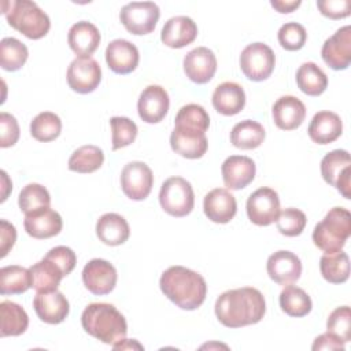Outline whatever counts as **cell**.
Masks as SVG:
<instances>
[{"mask_svg":"<svg viewBox=\"0 0 351 351\" xmlns=\"http://www.w3.org/2000/svg\"><path fill=\"white\" fill-rule=\"evenodd\" d=\"M32 288L36 292H52L56 291L62 278L64 277L60 267L52 261L43 258L33 266H30Z\"/></svg>","mask_w":351,"mask_h":351,"instance_id":"cell-30","label":"cell"},{"mask_svg":"<svg viewBox=\"0 0 351 351\" xmlns=\"http://www.w3.org/2000/svg\"><path fill=\"white\" fill-rule=\"evenodd\" d=\"M114 350H126V348H138V350H144V347L141 344H138L134 339L132 340H128V339H123L121 341H118L117 344L112 346Z\"/></svg>","mask_w":351,"mask_h":351,"instance_id":"cell-52","label":"cell"},{"mask_svg":"<svg viewBox=\"0 0 351 351\" xmlns=\"http://www.w3.org/2000/svg\"><path fill=\"white\" fill-rule=\"evenodd\" d=\"M326 332L340 339L343 343L351 340V310L348 306L335 308L326 321Z\"/></svg>","mask_w":351,"mask_h":351,"instance_id":"cell-44","label":"cell"},{"mask_svg":"<svg viewBox=\"0 0 351 351\" xmlns=\"http://www.w3.org/2000/svg\"><path fill=\"white\" fill-rule=\"evenodd\" d=\"M296 84L303 93L319 96L328 86V77L314 62H306L296 71Z\"/></svg>","mask_w":351,"mask_h":351,"instance_id":"cell-33","label":"cell"},{"mask_svg":"<svg viewBox=\"0 0 351 351\" xmlns=\"http://www.w3.org/2000/svg\"><path fill=\"white\" fill-rule=\"evenodd\" d=\"M210 126V117L207 111L200 104H186L182 106L174 119V128L191 129L206 133Z\"/></svg>","mask_w":351,"mask_h":351,"instance_id":"cell-40","label":"cell"},{"mask_svg":"<svg viewBox=\"0 0 351 351\" xmlns=\"http://www.w3.org/2000/svg\"><path fill=\"white\" fill-rule=\"evenodd\" d=\"M322 277L330 284H343L350 276V259L344 251L324 254L319 259Z\"/></svg>","mask_w":351,"mask_h":351,"instance_id":"cell-36","label":"cell"},{"mask_svg":"<svg viewBox=\"0 0 351 351\" xmlns=\"http://www.w3.org/2000/svg\"><path fill=\"white\" fill-rule=\"evenodd\" d=\"M27 47L14 37H4L0 41V66L7 71L19 70L27 60Z\"/></svg>","mask_w":351,"mask_h":351,"instance_id":"cell-38","label":"cell"},{"mask_svg":"<svg viewBox=\"0 0 351 351\" xmlns=\"http://www.w3.org/2000/svg\"><path fill=\"white\" fill-rule=\"evenodd\" d=\"M19 138V125L14 115L8 112L0 114V147H12Z\"/></svg>","mask_w":351,"mask_h":351,"instance_id":"cell-47","label":"cell"},{"mask_svg":"<svg viewBox=\"0 0 351 351\" xmlns=\"http://www.w3.org/2000/svg\"><path fill=\"white\" fill-rule=\"evenodd\" d=\"M184 71L195 84H207L217 71V58L207 47H197L184 56Z\"/></svg>","mask_w":351,"mask_h":351,"instance_id":"cell-18","label":"cell"},{"mask_svg":"<svg viewBox=\"0 0 351 351\" xmlns=\"http://www.w3.org/2000/svg\"><path fill=\"white\" fill-rule=\"evenodd\" d=\"M0 174H1V186H3L1 188L3 189V192H1V202H4L7 199V196H8V189L12 188V184L8 180V176H7V173L4 170H1Z\"/></svg>","mask_w":351,"mask_h":351,"instance_id":"cell-53","label":"cell"},{"mask_svg":"<svg viewBox=\"0 0 351 351\" xmlns=\"http://www.w3.org/2000/svg\"><path fill=\"white\" fill-rule=\"evenodd\" d=\"M263 126L252 119H245L236 123L230 132V143L240 149L258 148L265 140Z\"/></svg>","mask_w":351,"mask_h":351,"instance_id":"cell-32","label":"cell"},{"mask_svg":"<svg viewBox=\"0 0 351 351\" xmlns=\"http://www.w3.org/2000/svg\"><path fill=\"white\" fill-rule=\"evenodd\" d=\"M16 240V230L12 223L5 219L0 221V256L4 258L14 247Z\"/></svg>","mask_w":351,"mask_h":351,"instance_id":"cell-49","label":"cell"},{"mask_svg":"<svg viewBox=\"0 0 351 351\" xmlns=\"http://www.w3.org/2000/svg\"><path fill=\"white\" fill-rule=\"evenodd\" d=\"M277 38L285 51H299L306 44L307 32L303 25L298 22H287L280 27Z\"/></svg>","mask_w":351,"mask_h":351,"instance_id":"cell-45","label":"cell"},{"mask_svg":"<svg viewBox=\"0 0 351 351\" xmlns=\"http://www.w3.org/2000/svg\"><path fill=\"white\" fill-rule=\"evenodd\" d=\"M159 16V7L152 1H132L125 4L119 12L125 29L136 36L154 32Z\"/></svg>","mask_w":351,"mask_h":351,"instance_id":"cell-9","label":"cell"},{"mask_svg":"<svg viewBox=\"0 0 351 351\" xmlns=\"http://www.w3.org/2000/svg\"><path fill=\"white\" fill-rule=\"evenodd\" d=\"M33 307L37 317L51 325L63 322L70 311L69 300L58 289L52 292H37L33 299Z\"/></svg>","mask_w":351,"mask_h":351,"instance_id":"cell-19","label":"cell"},{"mask_svg":"<svg viewBox=\"0 0 351 351\" xmlns=\"http://www.w3.org/2000/svg\"><path fill=\"white\" fill-rule=\"evenodd\" d=\"M276 66L273 49L265 43L248 44L240 55V69L251 81H263L269 78Z\"/></svg>","mask_w":351,"mask_h":351,"instance_id":"cell-8","label":"cell"},{"mask_svg":"<svg viewBox=\"0 0 351 351\" xmlns=\"http://www.w3.org/2000/svg\"><path fill=\"white\" fill-rule=\"evenodd\" d=\"M160 207L171 217H185L195 206L192 185L182 177L167 178L159 191Z\"/></svg>","mask_w":351,"mask_h":351,"instance_id":"cell-6","label":"cell"},{"mask_svg":"<svg viewBox=\"0 0 351 351\" xmlns=\"http://www.w3.org/2000/svg\"><path fill=\"white\" fill-rule=\"evenodd\" d=\"M44 258H47V259L52 261L53 263H56L60 267V270L63 271L64 277L69 276L74 270L75 263H77L75 252L71 248L66 247V245H58L55 248H51L45 254Z\"/></svg>","mask_w":351,"mask_h":351,"instance_id":"cell-46","label":"cell"},{"mask_svg":"<svg viewBox=\"0 0 351 351\" xmlns=\"http://www.w3.org/2000/svg\"><path fill=\"white\" fill-rule=\"evenodd\" d=\"M69 86L81 95L93 92L101 81V69L93 58H75L67 69Z\"/></svg>","mask_w":351,"mask_h":351,"instance_id":"cell-12","label":"cell"},{"mask_svg":"<svg viewBox=\"0 0 351 351\" xmlns=\"http://www.w3.org/2000/svg\"><path fill=\"white\" fill-rule=\"evenodd\" d=\"M273 121L281 130L299 128L306 118V106L295 96H281L271 108Z\"/></svg>","mask_w":351,"mask_h":351,"instance_id":"cell-25","label":"cell"},{"mask_svg":"<svg viewBox=\"0 0 351 351\" xmlns=\"http://www.w3.org/2000/svg\"><path fill=\"white\" fill-rule=\"evenodd\" d=\"M112 149H121L130 145L137 137V125L126 117H112L110 119Z\"/></svg>","mask_w":351,"mask_h":351,"instance_id":"cell-42","label":"cell"},{"mask_svg":"<svg viewBox=\"0 0 351 351\" xmlns=\"http://www.w3.org/2000/svg\"><path fill=\"white\" fill-rule=\"evenodd\" d=\"M0 336H19L26 332L29 326V317L23 307L11 300H3L0 303Z\"/></svg>","mask_w":351,"mask_h":351,"instance_id":"cell-31","label":"cell"},{"mask_svg":"<svg viewBox=\"0 0 351 351\" xmlns=\"http://www.w3.org/2000/svg\"><path fill=\"white\" fill-rule=\"evenodd\" d=\"M117 269L106 259L95 258L82 269V282L85 288L97 296L108 295L117 285Z\"/></svg>","mask_w":351,"mask_h":351,"instance_id":"cell-13","label":"cell"},{"mask_svg":"<svg viewBox=\"0 0 351 351\" xmlns=\"http://www.w3.org/2000/svg\"><path fill=\"white\" fill-rule=\"evenodd\" d=\"M276 223H277V229L281 234L288 236V237H295V236H299L304 230L307 218L302 210L289 207V208L282 210L278 214Z\"/></svg>","mask_w":351,"mask_h":351,"instance_id":"cell-43","label":"cell"},{"mask_svg":"<svg viewBox=\"0 0 351 351\" xmlns=\"http://www.w3.org/2000/svg\"><path fill=\"white\" fill-rule=\"evenodd\" d=\"M317 7L324 16L330 19H341L351 12L350 0H319L317 1Z\"/></svg>","mask_w":351,"mask_h":351,"instance_id":"cell-48","label":"cell"},{"mask_svg":"<svg viewBox=\"0 0 351 351\" xmlns=\"http://www.w3.org/2000/svg\"><path fill=\"white\" fill-rule=\"evenodd\" d=\"M214 310L223 326L236 329L258 324L266 313V302L256 288L243 287L221 293Z\"/></svg>","mask_w":351,"mask_h":351,"instance_id":"cell-1","label":"cell"},{"mask_svg":"<svg viewBox=\"0 0 351 351\" xmlns=\"http://www.w3.org/2000/svg\"><path fill=\"white\" fill-rule=\"evenodd\" d=\"M51 196L45 186L40 184H27L22 188L18 196V206L22 213L30 214L37 210L49 207Z\"/></svg>","mask_w":351,"mask_h":351,"instance_id":"cell-41","label":"cell"},{"mask_svg":"<svg viewBox=\"0 0 351 351\" xmlns=\"http://www.w3.org/2000/svg\"><path fill=\"white\" fill-rule=\"evenodd\" d=\"M270 4L280 14H289V12L295 11L302 4V1L300 0H289V1H287V0L285 1L284 0H271Z\"/></svg>","mask_w":351,"mask_h":351,"instance_id":"cell-51","label":"cell"},{"mask_svg":"<svg viewBox=\"0 0 351 351\" xmlns=\"http://www.w3.org/2000/svg\"><path fill=\"white\" fill-rule=\"evenodd\" d=\"M154 176L149 166L144 162L134 160L125 165L121 173L122 192L132 200H144L151 193Z\"/></svg>","mask_w":351,"mask_h":351,"instance_id":"cell-11","label":"cell"},{"mask_svg":"<svg viewBox=\"0 0 351 351\" xmlns=\"http://www.w3.org/2000/svg\"><path fill=\"white\" fill-rule=\"evenodd\" d=\"M170 145L176 154L186 159H199L206 154L208 141L203 132L174 128L170 134Z\"/></svg>","mask_w":351,"mask_h":351,"instance_id":"cell-24","label":"cell"},{"mask_svg":"<svg viewBox=\"0 0 351 351\" xmlns=\"http://www.w3.org/2000/svg\"><path fill=\"white\" fill-rule=\"evenodd\" d=\"M1 12L8 25L30 40L43 38L51 27L49 16L30 0H8L1 3Z\"/></svg>","mask_w":351,"mask_h":351,"instance_id":"cell-4","label":"cell"},{"mask_svg":"<svg viewBox=\"0 0 351 351\" xmlns=\"http://www.w3.org/2000/svg\"><path fill=\"white\" fill-rule=\"evenodd\" d=\"M311 348L314 351H317V350H329V351L330 350H340V351H344V343L340 339H337L336 336L326 332V333H322V335L315 337Z\"/></svg>","mask_w":351,"mask_h":351,"instance_id":"cell-50","label":"cell"},{"mask_svg":"<svg viewBox=\"0 0 351 351\" xmlns=\"http://www.w3.org/2000/svg\"><path fill=\"white\" fill-rule=\"evenodd\" d=\"M222 180L228 189L239 191L254 181L256 166L255 162L244 155H230L221 166Z\"/></svg>","mask_w":351,"mask_h":351,"instance_id":"cell-16","label":"cell"},{"mask_svg":"<svg viewBox=\"0 0 351 351\" xmlns=\"http://www.w3.org/2000/svg\"><path fill=\"white\" fill-rule=\"evenodd\" d=\"M84 330L106 344H117L128 333L125 317L110 303H90L81 314Z\"/></svg>","mask_w":351,"mask_h":351,"instance_id":"cell-3","label":"cell"},{"mask_svg":"<svg viewBox=\"0 0 351 351\" xmlns=\"http://www.w3.org/2000/svg\"><path fill=\"white\" fill-rule=\"evenodd\" d=\"M23 226L29 236L43 240L59 234L63 228V221L59 213H56L51 207H45L34 213L26 214Z\"/></svg>","mask_w":351,"mask_h":351,"instance_id":"cell-22","label":"cell"},{"mask_svg":"<svg viewBox=\"0 0 351 351\" xmlns=\"http://www.w3.org/2000/svg\"><path fill=\"white\" fill-rule=\"evenodd\" d=\"M103 162L104 154L101 148L90 144L82 145L77 148L69 158V170L80 174H89L99 170Z\"/></svg>","mask_w":351,"mask_h":351,"instance_id":"cell-37","label":"cell"},{"mask_svg":"<svg viewBox=\"0 0 351 351\" xmlns=\"http://www.w3.org/2000/svg\"><path fill=\"white\" fill-rule=\"evenodd\" d=\"M163 295L182 310L199 308L207 295L206 280L184 266H170L159 280Z\"/></svg>","mask_w":351,"mask_h":351,"instance_id":"cell-2","label":"cell"},{"mask_svg":"<svg viewBox=\"0 0 351 351\" xmlns=\"http://www.w3.org/2000/svg\"><path fill=\"white\" fill-rule=\"evenodd\" d=\"M324 181L335 186L344 199H351V158L346 149H333L321 160Z\"/></svg>","mask_w":351,"mask_h":351,"instance_id":"cell-7","label":"cell"},{"mask_svg":"<svg viewBox=\"0 0 351 351\" xmlns=\"http://www.w3.org/2000/svg\"><path fill=\"white\" fill-rule=\"evenodd\" d=\"M62 132L60 118L51 111L37 114L30 122V134L33 138L41 143H48L59 137Z\"/></svg>","mask_w":351,"mask_h":351,"instance_id":"cell-39","label":"cell"},{"mask_svg":"<svg viewBox=\"0 0 351 351\" xmlns=\"http://www.w3.org/2000/svg\"><path fill=\"white\" fill-rule=\"evenodd\" d=\"M32 288L30 270L18 265L0 269V293L19 295Z\"/></svg>","mask_w":351,"mask_h":351,"instance_id":"cell-34","label":"cell"},{"mask_svg":"<svg viewBox=\"0 0 351 351\" xmlns=\"http://www.w3.org/2000/svg\"><path fill=\"white\" fill-rule=\"evenodd\" d=\"M322 60L333 70H346L351 63V26L346 25L325 40L321 49Z\"/></svg>","mask_w":351,"mask_h":351,"instance_id":"cell-14","label":"cell"},{"mask_svg":"<svg viewBox=\"0 0 351 351\" xmlns=\"http://www.w3.org/2000/svg\"><path fill=\"white\" fill-rule=\"evenodd\" d=\"M343 133L341 118L332 111L317 112L308 125L310 138L321 145L333 143Z\"/></svg>","mask_w":351,"mask_h":351,"instance_id":"cell-28","label":"cell"},{"mask_svg":"<svg viewBox=\"0 0 351 351\" xmlns=\"http://www.w3.org/2000/svg\"><path fill=\"white\" fill-rule=\"evenodd\" d=\"M278 214L280 197L274 189L262 186L250 195L247 200V215L252 223L269 226L276 222Z\"/></svg>","mask_w":351,"mask_h":351,"instance_id":"cell-10","label":"cell"},{"mask_svg":"<svg viewBox=\"0 0 351 351\" xmlns=\"http://www.w3.org/2000/svg\"><path fill=\"white\" fill-rule=\"evenodd\" d=\"M100 40L99 29L88 21L74 23L67 34L69 47L78 58H89L100 45Z\"/></svg>","mask_w":351,"mask_h":351,"instance_id":"cell-26","label":"cell"},{"mask_svg":"<svg viewBox=\"0 0 351 351\" xmlns=\"http://www.w3.org/2000/svg\"><path fill=\"white\" fill-rule=\"evenodd\" d=\"M170 106V99L165 88L160 85H148L138 97L137 111L140 118L147 123L160 122Z\"/></svg>","mask_w":351,"mask_h":351,"instance_id":"cell-15","label":"cell"},{"mask_svg":"<svg viewBox=\"0 0 351 351\" xmlns=\"http://www.w3.org/2000/svg\"><path fill=\"white\" fill-rule=\"evenodd\" d=\"M280 307L289 317L300 318L311 311L313 303L304 289L289 284L280 293Z\"/></svg>","mask_w":351,"mask_h":351,"instance_id":"cell-35","label":"cell"},{"mask_svg":"<svg viewBox=\"0 0 351 351\" xmlns=\"http://www.w3.org/2000/svg\"><path fill=\"white\" fill-rule=\"evenodd\" d=\"M197 26L189 16L178 15L170 18L162 27L160 40L169 48H184L195 41Z\"/></svg>","mask_w":351,"mask_h":351,"instance_id":"cell-23","label":"cell"},{"mask_svg":"<svg viewBox=\"0 0 351 351\" xmlns=\"http://www.w3.org/2000/svg\"><path fill=\"white\" fill-rule=\"evenodd\" d=\"M211 101L217 112L226 117L236 115L245 106V92L237 82L226 81L215 88Z\"/></svg>","mask_w":351,"mask_h":351,"instance_id":"cell-27","label":"cell"},{"mask_svg":"<svg viewBox=\"0 0 351 351\" xmlns=\"http://www.w3.org/2000/svg\"><path fill=\"white\" fill-rule=\"evenodd\" d=\"M351 236V214L344 207L330 208L313 230V241L325 254L343 250Z\"/></svg>","mask_w":351,"mask_h":351,"instance_id":"cell-5","label":"cell"},{"mask_svg":"<svg viewBox=\"0 0 351 351\" xmlns=\"http://www.w3.org/2000/svg\"><path fill=\"white\" fill-rule=\"evenodd\" d=\"M203 210L210 221L215 223H228L237 213V203L228 189L215 188L204 196Z\"/></svg>","mask_w":351,"mask_h":351,"instance_id":"cell-21","label":"cell"},{"mask_svg":"<svg viewBox=\"0 0 351 351\" xmlns=\"http://www.w3.org/2000/svg\"><path fill=\"white\" fill-rule=\"evenodd\" d=\"M106 62L111 71L117 74H129L138 66L140 53L133 43L117 38L106 48Z\"/></svg>","mask_w":351,"mask_h":351,"instance_id":"cell-20","label":"cell"},{"mask_svg":"<svg viewBox=\"0 0 351 351\" xmlns=\"http://www.w3.org/2000/svg\"><path fill=\"white\" fill-rule=\"evenodd\" d=\"M266 270L274 282L285 287L299 280L302 274V262L296 254L280 250L267 258Z\"/></svg>","mask_w":351,"mask_h":351,"instance_id":"cell-17","label":"cell"},{"mask_svg":"<svg viewBox=\"0 0 351 351\" xmlns=\"http://www.w3.org/2000/svg\"><path fill=\"white\" fill-rule=\"evenodd\" d=\"M129 223L117 213L103 214L96 222V236L106 245H121L129 239Z\"/></svg>","mask_w":351,"mask_h":351,"instance_id":"cell-29","label":"cell"}]
</instances>
